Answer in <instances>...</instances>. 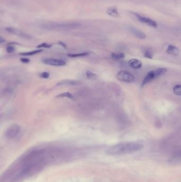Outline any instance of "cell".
Instances as JSON below:
<instances>
[{
    "label": "cell",
    "instance_id": "obj_18",
    "mask_svg": "<svg viewBox=\"0 0 181 182\" xmlns=\"http://www.w3.org/2000/svg\"><path fill=\"white\" fill-rule=\"evenodd\" d=\"M88 54H89L88 52H82L77 53V54H69L68 55L71 57H82L86 56Z\"/></svg>",
    "mask_w": 181,
    "mask_h": 182
},
{
    "label": "cell",
    "instance_id": "obj_19",
    "mask_svg": "<svg viewBox=\"0 0 181 182\" xmlns=\"http://www.w3.org/2000/svg\"><path fill=\"white\" fill-rule=\"evenodd\" d=\"M144 57L149 59H152L153 57V53L152 51L149 49H146L144 52Z\"/></svg>",
    "mask_w": 181,
    "mask_h": 182
},
{
    "label": "cell",
    "instance_id": "obj_9",
    "mask_svg": "<svg viewBox=\"0 0 181 182\" xmlns=\"http://www.w3.org/2000/svg\"><path fill=\"white\" fill-rule=\"evenodd\" d=\"M130 31L132 34L138 38L143 40L146 37V34L144 33H143V31H140L139 30H138L133 27L131 28Z\"/></svg>",
    "mask_w": 181,
    "mask_h": 182
},
{
    "label": "cell",
    "instance_id": "obj_2",
    "mask_svg": "<svg viewBox=\"0 0 181 182\" xmlns=\"http://www.w3.org/2000/svg\"><path fill=\"white\" fill-rule=\"evenodd\" d=\"M81 26V24L78 22H71V23H50L43 25L42 28L49 30H65V29H73L77 28Z\"/></svg>",
    "mask_w": 181,
    "mask_h": 182
},
{
    "label": "cell",
    "instance_id": "obj_23",
    "mask_svg": "<svg viewBox=\"0 0 181 182\" xmlns=\"http://www.w3.org/2000/svg\"><path fill=\"white\" fill-rule=\"evenodd\" d=\"M52 46L51 44H49L47 43H42L41 44L37 46L38 48H50Z\"/></svg>",
    "mask_w": 181,
    "mask_h": 182
},
{
    "label": "cell",
    "instance_id": "obj_13",
    "mask_svg": "<svg viewBox=\"0 0 181 182\" xmlns=\"http://www.w3.org/2000/svg\"><path fill=\"white\" fill-rule=\"evenodd\" d=\"M78 84L77 81H71V80H64L62 81L58 82L56 85H75Z\"/></svg>",
    "mask_w": 181,
    "mask_h": 182
},
{
    "label": "cell",
    "instance_id": "obj_22",
    "mask_svg": "<svg viewBox=\"0 0 181 182\" xmlns=\"http://www.w3.org/2000/svg\"><path fill=\"white\" fill-rule=\"evenodd\" d=\"M6 51L7 53H12L14 52L15 51V48L13 46H8L6 48Z\"/></svg>",
    "mask_w": 181,
    "mask_h": 182
},
{
    "label": "cell",
    "instance_id": "obj_4",
    "mask_svg": "<svg viewBox=\"0 0 181 182\" xmlns=\"http://www.w3.org/2000/svg\"><path fill=\"white\" fill-rule=\"evenodd\" d=\"M21 128L19 125L12 124L8 127L5 132V135L8 139H15L19 134Z\"/></svg>",
    "mask_w": 181,
    "mask_h": 182
},
{
    "label": "cell",
    "instance_id": "obj_8",
    "mask_svg": "<svg viewBox=\"0 0 181 182\" xmlns=\"http://www.w3.org/2000/svg\"><path fill=\"white\" fill-rule=\"evenodd\" d=\"M43 62L46 65H51L53 66H64L66 65L65 61L63 60L47 58L43 60Z\"/></svg>",
    "mask_w": 181,
    "mask_h": 182
},
{
    "label": "cell",
    "instance_id": "obj_7",
    "mask_svg": "<svg viewBox=\"0 0 181 182\" xmlns=\"http://www.w3.org/2000/svg\"><path fill=\"white\" fill-rule=\"evenodd\" d=\"M135 17L137 18V19L140 21L141 22H143V24L147 25L148 26L151 27L153 28H157V24L156 22L154 20L150 19L149 18L142 16L138 13H135Z\"/></svg>",
    "mask_w": 181,
    "mask_h": 182
},
{
    "label": "cell",
    "instance_id": "obj_14",
    "mask_svg": "<svg viewBox=\"0 0 181 182\" xmlns=\"http://www.w3.org/2000/svg\"><path fill=\"white\" fill-rule=\"evenodd\" d=\"M41 49H39V50H37L32 51L30 52H23L20 53V54L21 55H24V56H30V55H35V54H36L37 53H39L41 52L42 51Z\"/></svg>",
    "mask_w": 181,
    "mask_h": 182
},
{
    "label": "cell",
    "instance_id": "obj_16",
    "mask_svg": "<svg viewBox=\"0 0 181 182\" xmlns=\"http://www.w3.org/2000/svg\"><path fill=\"white\" fill-rule=\"evenodd\" d=\"M57 98H67L70 99H74L73 95L69 92H65L63 93L60 94L56 96Z\"/></svg>",
    "mask_w": 181,
    "mask_h": 182
},
{
    "label": "cell",
    "instance_id": "obj_6",
    "mask_svg": "<svg viewBox=\"0 0 181 182\" xmlns=\"http://www.w3.org/2000/svg\"><path fill=\"white\" fill-rule=\"evenodd\" d=\"M5 30L9 33L15 35L16 36H19L22 38H26V39L31 38V36L28 34L26 33L24 31H22L18 29L15 28L13 27H7L5 28Z\"/></svg>",
    "mask_w": 181,
    "mask_h": 182
},
{
    "label": "cell",
    "instance_id": "obj_12",
    "mask_svg": "<svg viewBox=\"0 0 181 182\" xmlns=\"http://www.w3.org/2000/svg\"><path fill=\"white\" fill-rule=\"evenodd\" d=\"M107 13L112 17H118L120 16V14L116 7H109L107 10Z\"/></svg>",
    "mask_w": 181,
    "mask_h": 182
},
{
    "label": "cell",
    "instance_id": "obj_10",
    "mask_svg": "<svg viewBox=\"0 0 181 182\" xmlns=\"http://www.w3.org/2000/svg\"><path fill=\"white\" fill-rule=\"evenodd\" d=\"M129 65L131 67L133 68L134 69H140L142 67L141 62L140 60L136 59H132L129 60Z\"/></svg>",
    "mask_w": 181,
    "mask_h": 182
},
{
    "label": "cell",
    "instance_id": "obj_20",
    "mask_svg": "<svg viewBox=\"0 0 181 182\" xmlns=\"http://www.w3.org/2000/svg\"><path fill=\"white\" fill-rule=\"evenodd\" d=\"M86 76L88 78H90V79H93V78H95L96 77V75L94 74V73H93L92 72H91V71H89V70H88L87 72H86Z\"/></svg>",
    "mask_w": 181,
    "mask_h": 182
},
{
    "label": "cell",
    "instance_id": "obj_5",
    "mask_svg": "<svg viewBox=\"0 0 181 182\" xmlns=\"http://www.w3.org/2000/svg\"><path fill=\"white\" fill-rule=\"evenodd\" d=\"M116 77L120 81L130 83L134 81V77L130 72L127 71H120L116 75Z\"/></svg>",
    "mask_w": 181,
    "mask_h": 182
},
{
    "label": "cell",
    "instance_id": "obj_11",
    "mask_svg": "<svg viewBox=\"0 0 181 182\" xmlns=\"http://www.w3.org/2000/svg\"><path fill=\"white\" fill-rule=\"evenodd\" d=\"M167 53L169 54H171V55H174V56H176V55L179 54V48L172 45H169L168 48H167Z\"/></svg>",
    "mask_w": 181,
    "mask_h": 182
},
{
    "label": "cell",
    "instance_id": "obj_1",
    "mask_svg": "<svg viewBox=\"0 0 181 182\" xmlns=\"http://www.w3.org/2000/svg\"><path fill=\"white\" fill-rule=\"evenodd\" d=\"M143 147V144L138 142H125L109 147L106 152L111 156L123 155L140 151Z\"/></svg>",
    "mask_w": 181,
    "mask_h": 182
},
{
    "label": "cell",
    "instance_id": "obj_25",
    "mask_svg": "<svg viewBox=\"0 0 181 182\" xmlns=\"http://www.w3.org/2000/svg\"><path fill=\"white\" fill-rule=\"evenodd\" d=\"M5 41L4 38H3L2 36H1V37H0V43H1V44H2L3 43L5 42Z\"/></svg>",
    "mask_w": 181,
    "mask_h": 182
},
{
    "label": "cell",
    "instance_id": "obj_15",
    "mask_svg": "<svg viewBox=\"0 0 181 182\" xmlns=\"http://www.w3.org/2000/svg\"><path fill=\"white\" fill-rule=\"evenodd\" d=\"M111 57L112 58H113L115 60H120V59L124 58L125 55L122 53H113L111 54Z\"/></svg>",
    "mask_w": 181,
    "mask_h": 182
},
{
    "label": "cell",
    "instance_id": "obj_21",
    "mask_svg": "<svg viewBox=\"0 0 181 182\" xmlns=\"http://www.w3.org/2000/svg\"><path fill=\"white\" fill-rule=\"evenodd\" d=\"M49 76H50V74L47 72H43L41 73L39 75V76L41 77L42 78H44V79L48 78Z\"/></svg>",
    "mask_w": 181,
    "mask_h": 182
},
{
    "label": "cell",
    "instance_id": "obj_24",
    "mask_svg": "<svg viewBox=\"0 0 181 182\" xmlns=\"http://www.w3.org/2000/svg\"><path fill=\"white\" fill-rule=\"evenodd\" d=\"M21 61L24 63H28L29 62V59L27 58H22Z\"/></svg>",
    "mask_w": 181,
    "mask_h": 182
},
{
    "label": "cell",
    "instance_id": "obj_3",
    "mask_svg": "<svg viewBox=\"0 0 181 182\" xmlns=\"http://www.w3.org/2000/svg\"><path fill=\"white\" fill-rule=\"evenodd\" d=\"M166 72L167 69L165 68H161L157 69L156 70L150 72L147 75V76L145 77V78L142 82L141 86L143 87V86H145V85L149 83L150 82L152 81L154 79L164 75Z\"/></svg>",
    "mask_w": 181,
    "mask_h": 182
},
{
    "label": "cell",
    "instance_id": "obj_17",
    "mask_svg": "<svg viewBox=\"0 0 181 182\" xmlns=\"http://www.w3.org/2000/svg\"><path fill=\"white\" fill-rule=\"evenodd\" d=\"M173 92L176 95H181V85H176L174 86Z\"/></svg>",
    "mask_w": 181,
    "mask_h": 182
}]
</instances>
